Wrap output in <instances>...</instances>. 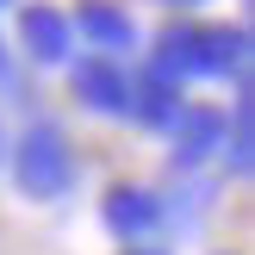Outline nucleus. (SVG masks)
<instances>
[{"instance_id": "f257e3e1", "label": "nucleus", "mask_w": 255, "mask_h": 255, "mask_svg": "<svg viewBox=\"0 0 255 255\" xmlns=\"http://www.w3.org/2000/svg\"><path fill=\"white\" fill-rule=\"evenodd\" d=\"M69 174H75V162H69V149H62L56 131H31V137H25V149H19V181H25V193L56 199L62 187H69Z\"/></svg>"}, {"instance_id": "f03ea898", "label": "nucleus", "mask_w": 255, "mask_h": 255, "mask_svg": "<svg viewBox=\"0 0 255 255\" xmlns=\"http://www.w3.org/2000/svg\"><path fill=\"white\" fill-rule=\"evenodd\" d=\"M81 87H87V100H94L100 112H125L131 106V87H125V75L119 69H106V62H81Z\"/></svg>"}, {"instance_id": "7ed1b4c3", "label": "nucleus", "mask_w": 255, "mask_h": 255, "mask_svg": "<svg viewBox=\"0 0 255 255\" xmlns=\"http://www.w3.org/2000/svg\"><path fill=\"white\" fill-rule=\"evenodd\" d=\"M106 224H112V231H125V237H143V231H156V199H143V193H112V206H106Z\"/></svg>"}, {"instance_id": "20e7f679", "label": "nucleus", "mask_w": 255, "mask_h": 255, "mask_svg": "<svg viewBox=\"0 0 255 255\" xmlns=\"http://www.w3.org/2000/svg\"><path fill=\"white\" fill-rule=\"evenodd\" d=\"M25 37H31L37 56H62V44H69V19H56V12L31 6V12H25Z\"/></svg>"}, {"instance_id": "39448f33", "label": "nucleus", "mask_w": 255, "mask_h": 255, "mask_svg": "<svg viewBox=\"0 0 255 255\" xmlns=\"http://www.w3.org/2000/svg\"><path fill=\"white\" fill-rule=\"evenodd\" d=\"M75 25L94 31L106 50H125V44H131V19H119V12H106V6H81V12H75Z\"/></svg>"}, {"instance_id": "423d86ee", "label": "nucleus", "mask_w": 255, "mask_h": 255, "mask_svg": "<svg viewBox=\"0 0 255 255\" xmlns=\"http://www.w3.org/2000/svg\"><path fill=\"white\" fill-rule=\"evenodd\" d=\"M212 137H218V119H212V112H193V119H187V131H181V156H187V162L206 156Z\"/></svg>"}, {"instance_id": "0eeeda50", "label": "nucleus", "mask_w": 255, "mask_h": 255, "mask_svg": "<svg viewBox=\"0 0 255 255\" xmlns=\"http://www.w3.org/2000/svg\"><path fill=\"white\" fill-rule=\"evenodd\" d=\"M125 255H168V249H156V243H137V249H125Z\"/></svg>"}]
</instances>
